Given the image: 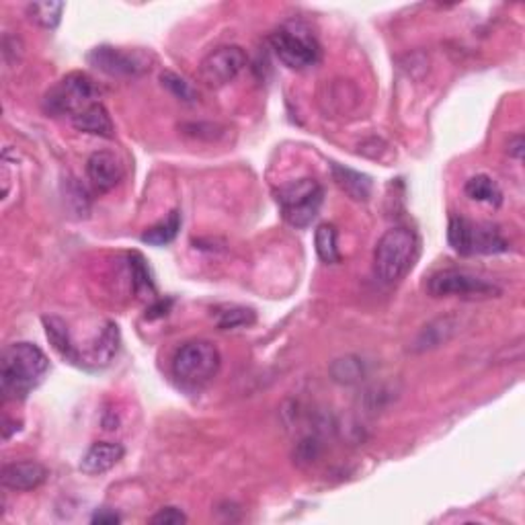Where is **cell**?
Listing matches in <instances>:
<instances>
[{
  "label": "cell",
  "mask_w": 525,
  "mask_h": 525,
  "mask_svg": "<svg viewBox=\"0 0 525 525\" xmlns=\"http://www.w3.org/2000/svg\"><path fill=\"white\" fill-rule=\"evenodd\" d=\"M50 359L33 343H13L0 359V392L6 401H25L41 384Z\"/></svg>",
  "instance_id": "1"
},
{
  "label": "cell",
  "mask_w": 525,
  "mask_h": 525,
  "mask_svg": "<svg viewBox=\"0 0 525 525\" xmlns=\"http://www.w3.org/2000/svg\"><path fill=\"white\" fill-rule=\"evenodd\" d=\"M419 236L415 230L396 226L386 230L373 251V272L384 283H396L407 275L419 257Z\"/></svg>",
  "instance_id": "2"
},
{
  "label": "cell",
  "mask_w": 525,
  "mask_h": 525,
  "mask_svg": "<svg viewBox=\"0 0 525 525\" xmlns=\"http://www.w3.org/2000/svg\"><path fill=\"white\" fill-rule=\"evenodd\" d=\"M269 43L280 58L291 70H306L320 60V43L314 37L312 29L302 21H288L269 35Z\"/></svg>",
  "instance_id": "3"
},
{
  "label": "cell",
  "mask_w": 525,
  "mask_h": 525,
  "mask_svg": "<svg viewBox=\"0 0 525 525\" xmlns=\"http://www.w3.org/2000/svg\"><path fill=\"white\" fill-rule=\"evenodd\" d=\"M220 364L222 355L214 343L204 339L187 341L172 357V376L183 386L201 388L214 380Z\"/></svg>",
  "instance_id": "4"
},
{
  "label": "cell",
  "mask_w": 525,
  "mask_h": 525,
  "mask_svg": "<svg viewBox=\"0 0 525 525\" xmlns=\"http://www.w3.org/2000/svg\"><path fill=\"white\" fill-rule=\"evenodd\" d=\"M99 87L85 72H70L62 80H58L43 97V109L50 115L77 117L82 111L97 103Z\"/></svg>",
  "instance_id": "5"
},
{
  "label": "cell",
  "mask_w": 525,
  "mask_h": 525,
  "mask_svg": "<svg viewBox=\"0 0 525 525\" xmlns=\"http://www.w3.org/2000/svg\"><path fill=\"white\" fill-rule=\"evenodd\" d=\"M322 201L325 189L314 179H298L277 191V204L281 207L283 220L294 228H309L317 220Z\"/></svg>",
  "instance_id": "6"
},
{
  "label": "cell",
  "mask_w": 525,
  "mask_h": 525,
  "mask_svg": "<svg viewBox=\"0 0 525 525\" xmlns=\"http://www.w3.org/2000/svg\"><path fill=\"white\" fill-rule=\"evenodd\" d=\"M447 240L460 254H497L509 249L507 240L491 224H474L462 216H452L449 220Z\"/></svg>",
  "instance_id": "7"
},
{
  "label": "cell",
  "mask_w": 525,
  "mask_h": 525,
  "mask_svg": "<svg viewBox=\"0 0 525 525\" xmlns=\"http://www.w3.org/2000/svg\"><path fill=\"white\" fill-rule=\"evenodd\" d=\"M427 291L433 298H494L501 296V288L484 277L462 272V269H444L431 275L429 283H427Z\"/></svg>",
  "instance_id": "8"
},
{
  "label": "cell",
  "mask_w": 525,
  "mask_h": 525,
  "mask_svg": "<svg viewBox=\"0 0 525 525\" xmlns=\"http://www.w3.org/2000/svg\"><path fill=\"white\" fill-rule=\"evenodd\" d=\"M88 62H91L97 70L119 78L140 77V74H144L150 69V60L142 54V51L122 50L114 46L95 48L91 54H88Z\"/></svg>",
  "instance_id": "9"
},
{
  "label": "cell",
  "mask_w": 525,
  "mask_h": 525,
  "mask_svg": "<svg viewBox=\"0 0 525 525\" xmlns=\"http://www.w3.org/2000/svg\"><path fill=\"white\" fill-rule=\"evenodd\" d=\"M246 66V54L238 46H222L201 60L199 77L207 87H224L235 80Z\"/></svg>",
  "instance_id": "10"
},
{
  "label": "cell",
  "mask_w": 525,
  "mask_h": 525,
  "mask_svg": "<svg viewBox=\"0 0 525 525\" xmlns=\"http://www.w3.org/2000/svg\"><path fill=\"white\" fill-rule=\"evenodd\" d=\"M48 480V468L40 462L27 460V462H11L5 464L3 472H0V483L5 489L27 493L35 491Z\"/></svg>",
  "instance_id": "11"
},
{
  "label": "cell",
  "mask_w": 525,
  "mask_h": 525,
  "mask_svg": "<svg viewBox=\"0 0 525 525\" xmlns=\"http://www.w3.org/2000/svg\"><path fill=\"white\" fill-rule=\"evenodd\" d=\"M87 175L97 191L107 193L115 189L124 179V164L115 154L101 150V152L91 154V159L87 161Z\"/></svg>",
  "instance_id": "12"
},
{
  "label": "cell",
  "mask_w": 525,
  "mask_h": 525,
  "mask_svg": "<svg viewBox=\"0 0 525 525\" xmlns=\"http://www.w3.org/2000/svg\"><path fill=\"white\" fill-rule=\"evenodd\" d=\"M125 449L122 444H114V441H99L87 449V454L80 460V470L88 476H99L115 468L119 462L124 460Z\"/></svg>",
  "instance_id": "13"
},
{
  "label": "cell",
  "mask_w": 525,
  "mask_h": 525,
  "mask_svg": "<svg viewBox=\"0 0 525 525\" xmlns=\"http://www.w3.org/2000/svg\"><path fill=\"white\" fill-rule=\"evenodd\" d=\"M41 320H43V328H46L48 341L51 343V347H54L56 354L72 365L85 367V357H82V354L77 349V345L72 343L69 325L58 317H43Z\"/></svg>",
  "instance_id": "14"
},
{
  "label": "cell",
  "mask_w": 525,
  "mask_h": 525,
  "mask_svg": "<svg viewBox=\"0 0 525 525\" xmlns=\"http://www.w3.org/2000/svg\"><path fill=\"white\" fill-rule=\"evenodd\" d=\"M72 125L77 127L78 132L91 134V136H99V138H114L115 136V125L111 122L109 111L103 107L101 103H95L91 107L82 111L74 119H70Z\"/></svg>",
  "instance_id": "15"
},
{
  "label": "cell",
  "mask_w": 525,
  "mask_h": 525,
  "mask_svg": "<svg viewBox=\"0 0 525 525\" xmlns=\"http://www.w3.org/2000/svg\"><path fill=\"white\" fill-rule=\"evenodd\" d=\"M333 181L336 183L341 191L349 195L351 199L355 201H367L372 195V179L364 175V172H357L354 169L341 167V164H333Z\"/></svg>",
  "instance_id": "16"
},
{
  "label": "cell",
  "mask_w": 525,
  "mask_h": 525,
  "mask_svg": "<svg viewBox=\"0 0 525 525\" xmlns=\"http://www.w3.org/2000/svg\"><path fill=\"white\" fill-rule=\"evenodd\" d=\"M117 347H119V331H117V325L114 322H107L105 328L101 331V335L97 336V341L91 349H88L87 354V367H103L107 365L111 359L115 357L117 354Z\"/></svg>",
  "instance_id": "17"
},
{
  "label": "cell",
  "mask_w": 525,
  "mask_h": 525,
  "mask_svg": "<svg viewBox=\"0 0 525 525\" xmlns=\"http://www.w3.org/2000/svg\"><path fill=\"white\" fill-rule=\"evenodd\" d=\"M179 230H181V214L179 209L170 212L164 220H161L154 226H150L144 235H142V243L150 246H164L177 238Z\"/></svg>",
  "instance_id": "18"
},
{
  "label": "cell",
  "mask_w": 525,
  "mask_h": 525,
  "mask_svg": "<svg viewBox=\"0 0 525 525\" xmlns=\"http://www.w3.org/2000/svg\"><path fill=\"white\" fill-rule=\"evenodd\" d=\"M464 191H466L470 199L483 201V204H489L493 207H499L502 201L499 185L494 183L489 175H476L468 179L466 185H464Z\"/></svg>",
  "instance_id": "19"
},
{
  "label": "cell",
  "mask_w": 525,
  "mask_h": 525,
  "mask_svg": "<svg viewBox=\"0 0 525 525\" xmlns=\"http://www.w3.org/2000/svg\"><path fill=\"white\" fill-rule=\"evenodd\" d=\"M314 244H317V253L322 262H333L341 261V253H339V235H336V228L333 224H320L314 232Z\"/></svg>",
  "instance_id": "20"
},
{
  "label": "cell",
  "mask_w": 525,
  "mask_h": 525,
  "mask_svg": "<svg viewBox=\"0 0 525 525\" xmlns=\"http://www.w3.org/2000/svg\"><path fill=\"white\" fill-rule=\"evenodd\" d=\"M66 5L64 3H32L27 5V17L33 21L35 25L43 29H56L62 21Z\"/></svg>",
  "instance_id": "21"
},
{
  "label": "cell",
  "mask_w": 525,
  "mask_h": 525,
  "mask_svg": "<svg viewBox=\"0 0 525 525\" xmlns=\"http://www.w3.org/2000/svg\"><path fill=\"white\" fill-rule=\"evenodd\" d=\"M331 376L339 384H357L359 380H364L365 376V365L359 357L355 355H345L335 359L331 364Z\"/></svg>",
  "instance_id": "22"
},
{
  "label": "cell",
  "mask_w": 525,
  "mask_h": 525,
  "mask_svg": "<svg viewBox=\"0 0 525 525\" xmlns=\"http://www.w3.org/2000/svg\"><path fill=\"white\" fill-rule=\"evenodd\" d=\"M454 328L456 325L449 318H439L431 322L429 327H425L421 335H419V339L415 341V347L417 349H433V347H439V345H444L449 336L454 335Z\"/></svg>",
  "instance_id": "23"
},
{
  "label": "cell",
  "mask_w": 525,
  "mask_h": 525,
  "mask_svg": "<svg viewBox=\"0 0 525 525\" xmlns=\"http://www.w3.org/2000/svg\"><path fill=\"white\" fill-rule=\"evenodd\" d=\"M130 272H132V288L136 294H142V291H154V283L152 277H150V269L146 265V261L142 254L132 253L130 254Z\"/></svg>",
  "instance_id": "24"
},
{
  "label": "cell",
  "mask_w": 525,
  "mask_h": 525,
  "mask_svg": "<svg viewBox=\"0 0 525 525\" xmlns=\"http://www.w3.org/2000/svg\"><path fill=\"white\" fill-rule=\"evenodd\" d=\"M254 322V312L249 309H228L217 314V327L222 331H230V328L249 327Z\"/></svg>",
  "instance_id": "25"
},
{
  "label": "cell",
  "mask_w": 525,
  "mask_h": 525,
  "mask_svg": "<svg viewBox=\"0 0 525 525\" xmlns=\"http://www.w3.org/2000/svg\"><path fill=\"white\" fill-rule=\"evenodd\" d=\"M161 80H162V87H167L169 91L177 97V99H181V101H187V103H191L195 101V88L187 82L185 78L179 77V74L175 72H162L161 74Z\"/></svg>",
  "instance_id": "26"
},
{
  "label": "cell",
  "mask_w": 525,
  "mask_h": 525,
  "mask_svg": "<svg viewBox=\"0 0 525 525\" xmlns=\"http://www.w3.org/2000/svg\"><path fill=\"white\" fill-rule=\"evenodd\" d=\"M150 523L154 525H181L187 523V515L179 507H162L159 513L150 517Z\"/></svg>",
  "instance_id": "27"
},
{
  "label": "cell",
  "mask_w": 525,
  "mask_h": 525,
  "mask_svg": "<svg viewBox=\"0 0 525 525\" xmlns=\"http://www.w3.org/2000/svg\"><path fill=\"white\" fill-rule=\"evenodd\" d=\"M91 521L99 525H115L122 521V517H119L115 511H109V509H99V511L93 515Z\"/></svg>",
  "instance_id": "28"
},
{
  "label": "cell",
  "mask_w": 525,
  "mask_h": 525,
  "mask_svg": "<svg viewBox=\"0 0 525 525\" xmlns=\"http://www.w3.org/2000/svg\"><path fill=\"white\" fill-rule=\"evenodd\" d=\"M523 138L521 136H513L511 140H509V144H507V152L509 156H513V159L517 161H521L523 159Z\"/></svg>",
  "instance_id": "29"
}]
</instances>
